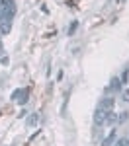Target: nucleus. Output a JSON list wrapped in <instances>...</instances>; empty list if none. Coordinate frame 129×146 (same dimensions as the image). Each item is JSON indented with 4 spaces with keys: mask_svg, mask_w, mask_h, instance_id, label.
Instances as JSON below:
<instances>
[{
    "mask_svg": "<svg viewBox=\"0 0 129 146\" xmlns=\"http://www.w3.org/2000/svg\"><path fill=\"white\" fill-rule=\"evenodd\" d=\"M12 100H16V103L18 105H25L27 103V90H16L14 94H12Z\"/></svg>",
    "mask_w": 129,
    "mask_h": 146,
    "instance_id": "nucleus-1",
    "label": "nucleus"
},
{
    "mask_svg": "<svg viewBox=\"0 0 129 146\" xmlns=\"http://www.w3.org/2000/svg\"><path fill=\"white\" fill-rule=\"evenodd\" d=\"M14 14H16V4H14L12 0H6V12H4V18H2V20H8V22H12Z\"/></svg>",
    "mask_w": 129,
    "mask_h": 146,
    "instance_id": "nucleus-2",
    "label": "nucleus"
},
{
    "mask_svg": "<svg viewBox=\"0 0 129 146\" xmlns=\"http://www.w3.org/2000/svg\"><path fill=\"white\" fill-rule=\"evenodd\" d=\"M106 115H108V111H104V109H96L94 111V123L98 125V127H102V125H106Z\"/></svg>",
    "mask_w": 129,
    "mask_h": 146,
    "instance_id": "nucleus-3",
    "label": "nucleus"
},
{
    "mask_svg": "<svg viewBox=\"0 0 129 146\" xmlns=\"http://www.w3.org/2000/svg\"><path fill=\"white\" fill-rule=\"evenodd\" d=\"M114 105H116V100L114 98H104V100L100 101V109H104V111H112Z\"/></svg>",
    "mask_w": 129,
    "mask_h": 146,
    "instance_id": "nucleus-4",
    "label": "nucleus"
},
{
    "mask_svg": "<svg viewBox=\"0 0 129 146\" xmlns=\"http://www.w3.org/2000/svg\"><path fill=\"white\" fill-rule=\"evenodd\" d=\"M116 138H117L116 131H110V133H108V136H106L104 140H102V146H112L114 142H116Z\"/></svg>",
    "mask_w": 129,
    "mask_h": 146,
    "instance_id": "nucleus-5",
    "label": "nucleus"
},
{
    "mask_svg": "<svg viewBox=\"0 0 129 146\" xmlns=\"http://www.w3.org/2000/svg\"><path fill=\"white\" fill-rule=\"evenodd\" d=\"M12 29V22H8V20H2L0 22V33L2 35H8Z\"/></svg>",
    "mask_w": 129,
    "mask_h": 146,
    "instance_id": "nucleus-6",
    "label": "nucleus"
},
{
    "mask_svg": "<svg viewBox=\"0 0 129 146\" xmlns=\"http://www.w3.org/2000/svg\"><path fill=\"white\" fill-rule=\"evenodd\" d=\"M37 121H39V115H37V113H31V115L27 117L25 125H27V127H35V125H37Z\"/></svg>",
    "mask_w": 129,
    "mask_h": 146,
    "instance_id": "nucleus-7",
    "label": "nucleus"
},
{
    "mask_svg": "<svg viewBox=\"0 0 129 146\" xmlns=\"http://www.w3.org/2000/svg\"><path fill=\"white\" fill-rule=\"evenodd\" d=\"M106 123H110V125L117 123V113H114V111H108V115H106Z\"/></svg>",
    "mask_w": 129,
    "mask_h": 146,
    "instance_id": "nucleus-8",
    "label": "nucleus"
},
{
    "mask_svg": "<svg viewBox=\"0 0 129 146\" xmlns=\"http://www.w3.org/2000/svg\"><path fill=\"white\" fill-rule=\"evenodd\" d=\"M119 86H121V84H119V80H117V78H112V84H110V86L106 88V92H112V90H119Z\"/></svg>",
    "mask_w": 129,
    "mask_h": 146,
    "instance_id": "nucleus-9",
    "label": "nucleus"
},
{
    "mask_svg": "<svg viewBox=\"0 0 129 146\" xmlns=\"http://www.w3.org/2000/svg\"><path fill=\"white\" fill-rule=\"evenodd\" d=\"M127 119H129V113H127V111H121L119 115H117V123H119V125H121V123H125Z\"/></svg>",
    "mask_w": 129,
    "mask_h": 146,
    "instance_id": "nucleus-10",
    "label": "nucleus"
},
{
    "mask_svg": "<svg viewBox=\"0 0 129 146\" xmlns=\"http://www.w3.org/2000/svg\"><path fill=\"white\" fill-rule=\"evenodd\" d=\"M76 29H78V22L74 20V22H72V23H70V25H69V35H72V33H74V31H76Z\"/></svg>",
    "mask_w": 129,
    "mask_h": 146,
    "instance_id": "nucleus-11",
    "label": "nucleus"
},
{
    "mask_svg": "<svg viewBox=\"0 0 129 146\" xmlns=\"http://www.w3.org/2000/svg\"><path fill=\"white\" fill-rule=\"evenodd\" d=\"M114 146H129V140L127 138H119V140L114 142Z\"/></svg>",
    "mask_w": 129,
    "mask_h": 146,
    "instance_id": "nucleus-12",
    "label": "nucleus"
},
{
    "mask_svg": "<svg viewBox=\"0 0 129 146\" xmlns=\"http://www.w3.org/2000/svg\"><path fill=\"white\" fill-rule=\"evenodd\" d=\"M127 76H129V70H125V72L121 74V84H127Z\"/></svg>",
    "mask_w": 129,
    "mask_h": 146,
    "instance_id": "nucleus-13",
    "label": "nucleus"
},
{
    "mask_svg": "<svg viewBox=\"0 0 129 146\" xmlns=\"http://www.w3.org/2000/svg\"><path fill=\"white\" fill-rule=\"evenodd\" d=\"M121 98H123V100H125V101L129 103V90H125V92H123V94H121Z\"/></svg>",
    "mask_w": 129,
    "mask_h": 146,
    "instance_id": "nucleus-14",
    "label": "nucleus"
}]
</instances>
